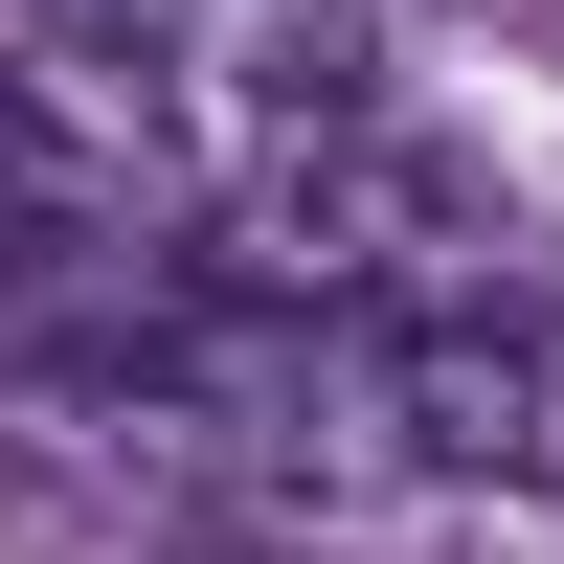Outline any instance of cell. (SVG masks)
Segmentation results:
<instances>
[{
    "label": "cell",
    "mask_w": 564,
    "mask_h": 564,
    "mask_svg": "<svg viewBox=\"0 0 564 564\" xmlns=\"http://www.w3.org/2000/svg\"><path fill=\"white\" fill-rule=\"evenodd\" d=\"M361 430L406 475H497V497H564V316L497 271V294H430V316H361L339 339Z\"/></svg>",
    "instance_id": "6da1fadb"
},
{
    "label": "cell",
    "mask_w": 564,
    "mask_h": 564,
    "mask_svg": "<svg viewBox=\"0 0 564 564\" xmlns=\"http://www.w3.org/2000/svg\"><path fill=\"white\" fill-rule=\"evenodd\" d=\"M113 226H135L113 135H68L23 68H0V271H113Z\"/></svg>",
    "instance_id": "7a4b0ae2"
}]
</instances>
